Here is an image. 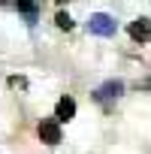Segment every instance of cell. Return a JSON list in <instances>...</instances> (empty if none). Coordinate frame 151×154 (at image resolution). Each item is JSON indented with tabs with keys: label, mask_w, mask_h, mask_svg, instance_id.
<instances>
[{
	"label": "cell",
	"mask_w": 151,
	"mask_h": 154,
	"mask_svg": "<svg viewBox=\"0 0 151 154\" xmlns=\"http://www.w3.org/2000/svg\"><path fill=\"white\" fill-rule=\"evenodd\" d=\"M88 30H91L94 36H115L118 21H115L112 15H106V12H94V15L88 18Z\"/></svg>",
	"instance_id": "cell-1"
},
{
	"label": "cell",
	"mask_w": 151,
	"mask_h": 154,
	"mask_svg": "<svg viewBox=\"0 0 151 154\" xmlns=\"http://www.w3.org/2000/svg\"><path fill=\"white\" fill-rule=\"evenodd\" d=\"M130 36L136 39V42H148L151 39V18H136V21H130Z\"/></svg>",
	"instance_id": "cell-2"
},
{
	"label": "cell",
	"mask_w": 151,
	"mask_h": 154,
	"mask_svg": "<svg viewBox=\"0 0 151 154\" xmlns=\"http://www.w3.org/2000/svg\"><path fill=\"white\" fill-rule=\"evenodd\" d=\"M39 139L48 142V145H57V142H60V127H57V121H42V124H39Z\"/></svg>",
	"instance_id": "cell-3"
},
{
	"label": "cell",
	"mask_w": 151,
	"mask_h": 154,
	"mask_svg": "<svg viewBox=\"0 0 151 154\" xmlns=\"http://www.w3.org/2000/svg\"><path fill=\"white\" fill-rule=\"evenodd\" d=\"M72 115H76V100L72 97H60L57 106H54V118L57 121H69Z\"/></svg>",
	"instance_id": "cell-4"
},
{
	"label": "cell",
	"mask_w": 151,
	"mask_h": 154,
	"mask_svg": "<svg viewBox=\"0 0 151 154\" xmlns=\"http://www.w3.org/2000/svg\"><path fill=\"white\" fill-rule=\"evenodd\" d=\"M121 91H124V85H121L118 79H112V82H106V85L97 91V100H115V97H121Z\"/></svg>",
	"instance_id": "cell-5"
},
{
	"label": "cell",
	"mask_w": 151,
	"mask_h": 154,
	"mask_svg": "<svg viewBox=\"0 0 151 154\" xmlns=\"http://www.w3.org/2000/svg\"><path fill=\"white\" fill-rule=\"evenodd\" d=\"M15 6L24 12L27 24H36V3H33V0H15Z\"/></svg>",
	"instance_id": "cell-6"
},
{
	"label": "cell",
	"mask_w": 151,
	"mask_h": 154,
	"mask_svg": "<svg viewBox=\"0 0 151 154\" xmlns=\"http://www.w3.org/2000/svg\"><path fill=\"white\" fill-rule=\"evenodd\" d=\"M54 21H57V27H60V30H69V27H72V18H69L66 12H57V18H54Z\"/></svg>",
	"instance_id": "cell-7"
},
{
	"label": "cell",
	"mask_w": 151,
	"mask_h": 154,
	"mask_svg": "<svg viewBox=\"0 0 151 154\" xmlns=\"http://www.w3.org/2000/svg\"><path fill=\"white\" fill-rule=\"evenodd\" d=\"M60 3H66V0H60Z\"/></svg>",
	"instance_id": "cell-8"
},
{
	"label": "cell",
	"mask_w": 151,
	"mask_h": 154,
	"mask_svg": "<svg viewBox=\"0 0 151 154\" xmlns=\"http://www.w3.org/2000/svg\"><path fill=\"white\" fill-rule=\"evenodd\" d=\"M0 3H3V0H0Z\"/></svg>",
	"instance_id": "cell-9"
}]
</instances>
